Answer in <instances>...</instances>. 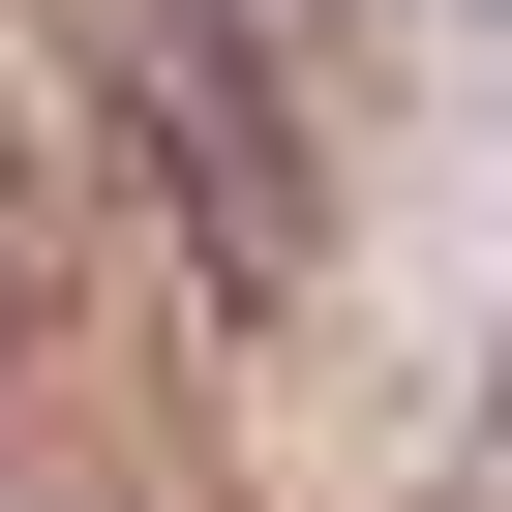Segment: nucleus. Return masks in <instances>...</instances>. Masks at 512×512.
I'll use <instances>...</instances> for the list:
<instances>
[]
</instances>
